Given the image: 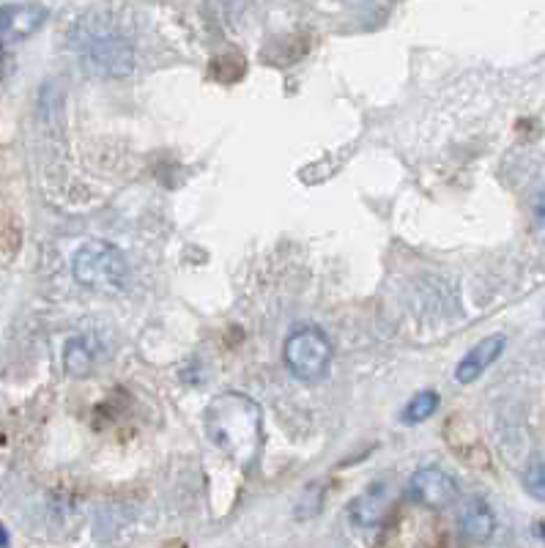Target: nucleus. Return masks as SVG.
<instances>
[{
	"mask_svg": "<svg viewBox=\"0 0 545 548\" xmlns=\"http://www.w3.org/2000/svg\"><path fill=\"white\" fill-rule=\"evenodd\" d=\"M72 47L85 72L94 77H124L135 69L132 31L118 11H88L74 25Z\"/></svg>",
	"mask_w": 545,
	"mask_h": 548,
	"instance_id": "obj_1",
	"label": "nucleus"
},
{
	"mask_svg": "<svg viewBox=\"0 0 545 548\" xmlns=\"http://www.w3.org/2000/svg\"><path fill=\"white\" fill-rule=\"evenodd\" d=\"M209 433L222 450L247 461L258 439V409L244 395H225L209 409Z\"/></svg>",
	"mask_w": 545,
	"mask_h": 548,
	"instance_id": "obj_2",
	"label": "nucleus"
},
{
	"mask_svg": "<svg viewBox=\"0 0 545 548\" xmlns=\"http://www.w3.org/2000/svg\"><path fill=\"white\" fill-rule=\"evenodd\" d=\"M72 272L77 283L94 291H124L126 285L124 255L107 242L83 244L72 258Z\"/></svg>",
	"mask_w": 545,
	"mask_h": 548,
	"instance_id": "obj_3",
	"label": "nucleus"
},
{
	"mask_svg": "<svg viewBox=\"0 0 545 548\" xmlns=\"http://www.w3.org/2000/svg\"><path fill=\"white\" fill-rule=\"evenodd\" d=\"M283 357L296 379L318 381L332 365V343L318 327H299L285 340Z\"/></svg>",
	"mask_w": 545,
	"mask_h": 548,
	"instance_id": "obj_4",
	"label": "nucleus"
},
{
	"mask_svg": "<svg viewBox=\"0 0 545 548\" xmlns=\"http://www.w3.org/2000/svg\"><path fill=\"white\" fill-rule=\"evenodd\" d=\"M409 499L428 510H444L458 502V483L439 466H422L409 480Z\"/></svg>",
	"mask_w": 545,
	"mask_h": 548,
	"instance_id": "obj_5",
	"label": "nucleus"
},
{
	"mask_svg": "<svg viewBox=\"0 0 545 548\" xmlns=\"http://www.w3.org/2000/svg\"><path fill=\"white\" fill-rule=\"evenodd\" d=\"M47 20V9L36 3H20V6H3L0 9V33L9 39H28Z\"/></svg>",
	"mask_w": 545,
	"mask_h": 548,
	"instance_id": "obj_6",
	"label": "nucleus"
},
{
	"mask_svg": "<svg viewBox=\"0 0 545 548\" xmlns=\"http://www.w3.org/2000/svg\"><path fill=\"white\" fill-rule=\"evenodd\" d=\"M458 527H461L466 540L485 543L493 535V529H496V516H493L491 505L485 499H480V496L466 499L461 510H458Z\"/></svg>",
	"mask_w": 545,
	"mask_h": 548,
	"instance_id": "obj_7",
	"label": "nucleus"
},
{
	"mask_svg": "<svg viewBox=\"0 0 545 548\" xmlns=\"http://www.w3.org/2000/svg\"><path fill=\"white\" fill-rule=\"evenodd\" d=\"M504 351V338L502 335H493V338L480 340L477 346L461 359V365L455 370V379L461 381V384H472L483 376L485 370L491 368L496 359L502 357Z\"/></svg>",
	"mask_w": 545,
	"mask_h": 548,
	"instance_id": "obj_8",
	"label": "nucleus"
},
{
	"mask_svg": "<svg viewBox=\"0 0 545 548\" xmlns=\"http://www.w3.org/2000/svg\"><path fill=\"white\" fill-rule=\"evenodd\" d=\"M387 505L389 488L384 483H376L370 491H365L351 502V521L357 527H378L387 516Z\"/></svg>",
	"mask_w": 545,
	"mask_h": 548,
	"instance_id": "obj_9",
	"label": "nucleus"
},
{
	"mask_svg": "<svg viewBox=\"0 0 545 548\" xmlns=\"http://www.w3.org/2000/svg\"><path fill=\"white\" fill-rule=\"evenodd\" d=\"M96 365V348L91 346V340L88 338H74L66 343L63 348V368L69 376L74 379H83L88 376Z\"/></svg>",
	"mask_w": 545,
	"mask_h": 548,
	"instance_id": "obj_10",
	"label": "nucleus"
},
{
	"mask_svg": "<svg viewBox=\"0 0 545 548\" xmlns=\"http://www.w3.org/2000/svg\"><path fill=\"white\" fill-rule=\"evenodd\" d=\"M439 409V395L436 392H417L409 401V406L403 409V422L406 425H420V422L430 420V414Z\"/></svg>",
	"mask_w": 545,
	"mask_h": 548,
	"instance_id": "obj_11",
	"label": "nucleus"
},
{
	"mask_svg": "<svg viewBox=\"0 0 545 548\" xmlns=\"http://www.w3.org/2000/svg\"><path fill=\"white\" fill-rule=\"evenodd\" d=\"M524 488L529 494L545 502V458H535L524 475Z\"/></svg>",
	"mask_w": 545,
	"mask_h": 548,
	"instance_id": "obj_12",
	"label": "nucleus"
},
{
	"mask_svg": "<svg viewBox=\"0 0 545 548\" xmlns=\"http://www.w3.org/2000/svg\"><path fill=\"white\" fill-rule=\"evenodd\" d=\"M535 220H537V228L545 233V190L535 198Z\"/></svg>",
	"mask_w": 545,
	"mask_h": 548,
	"instance_id": "obj_13",
	"label": "nucleus"
},
{
	"mask_svg": "<svg viewBox=\"0 0 545 548\" xmlns=\"http://www.w3.org/2000/svg\"><path fill=\"white\" fill-rule=\"evenodd\" d=\"M0 546H9V532L0 527Z\"/></svg>",
	"mask_w": 545,
	"mask_h": 548,
	"instance_id": "obj_14",
	"label": "nucleus"
},
{
	"mask_svg": "<svg viewBox=\"0 0 545 548\" xmlns=\"http://www.w3.org/2000/svg\"><path fill=\"white\" fill-rule=\"evenodd\" d=\"M537 535L545 540V524H537Z\"/></svg>",
	"mask_w": 545,
	"mask_h": 548,
	"instance_id": "obj_15",
	"label": "nucleus"
},
{
	"mask_svg": "<svg viewBox=\"0 0 545 548\" xmlns=\"http://www.w3.org/2000/svg\"><path fill=\"white\" fill-rule=\"evenodd\" d=\"M0 58H3V47H0Z\"/></svg>",
	"mask_w": 545,
	"mask_h": 548,
	"instance_id": "obj_16",
	"label": "nucleus"
}]
</instances>
